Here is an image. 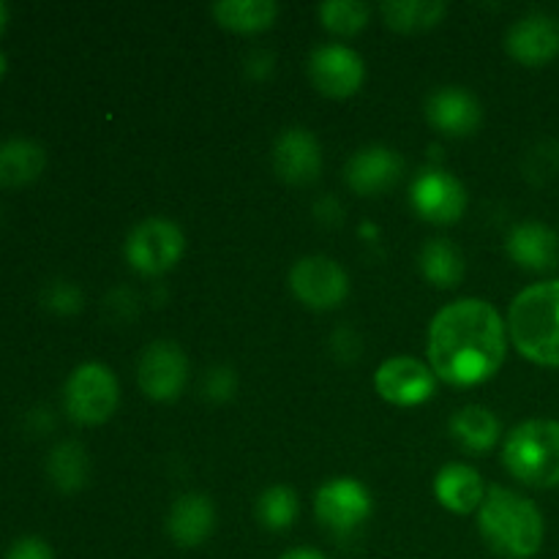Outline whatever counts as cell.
<instances>
[{
  "label": "cell",
  "mask_w": 559,
  "mask_h": 559,
  "mask_svg": "<svg viewBox=\"0 0 559 559\" xmlns=\"http://www.w3.org/2000/svg\"><path fill=\"white\" fill-rule=\"evenodd\" d=\"M508 333L524 358L559 369V282L533 284L516 295Z\"/></svg>",
  "instance_id": "3957f363"
},
{
  "label": "cell",
  "mask_w": 559,
  "mask_h": 559,
  "mask_svg": "<svg viewBox=\"0 0 559 559\" xmlns=\"http://www.w3.org/2000/svg\"><path fill=\"white\" fill-rule=\"evenodd\" d=\"M213 16L227 31L260 33L276 22L278 5L273 0H224L213 5Z\"/></svg>",
  "instance_id": "7402d4cb"
},
{
  "label": "cell",
  "mask_w": 559,
  "mask_h": 559,
  "mask_svg": "<svg viewBox=\"0 0 559 559\" xmlns=\"http://www.w3.org/2000/svg\"><path fill=\"white\" fill-rule=\"evenodd\" d=\"M371 9L358 0H331L320 5V20L336 36H355L369 25Z\"/></svg>",
  "instance_id": "4316f807"
},
{
  "label": "cell",
  "mask_w": 559,
  "mask_h": 559,
  "mask_svg": "<svg viewBox=\"0 0 559 559\" xmlns=\"http://www.w3.org/2000/svg\"><path fill=\"white\" fill-rule=\"evenodd\" d=\"M404 162L396 151L385 145H371L355 153L347 164V183L355 194L374 197L399 183Z\"/></svg>",
  "instance_id": "9a60e30c"
},
{
  "label": "cell",
  "mask_w": 559,
  "mask_h": 559,
  "mask_svg": "<svg viewBox=\"0 0 559 559\" xmlns=\"http://www.w3.org/2000/svg\"><path fill=\"white\" fill-rule=\"evenodd\" d=\"M298 513L300 500L289 486H271L257 500V519L271 533H284V530L293 527L298 522Z\"/></svg>",
  "instance_id": "484cf974"
},
{
  "label": "cell",
  "mask_w": 559,
  "mask_h": 559,
  "mask_svg": "<svg viewBox=\"0 0 559 559\" xmlns=\"http://www.w3.org/2000/svg\"><path fill=\"white\" fill-rule=\"evenodd\" d=\"M426 118L440 134L467 136L480 126L484 109H480L478 98L464 87H440L426 102Z\"/></svg>",
  "instance_id": "2e32d148"
},
{
  "label": "cell",
  "mask_w": 559,
  "mask_h": 559,
  "mask_svg": "<svg viewBox=\"0 0 559 559\" xmlns=\"http://www.w3.org/2000/svg\"><path fill=\"white\" fill-rule=\"evenodd\" d=\"M282 559H325V557L314 549H293V551H287Z\"/></svg>",
  "instance_id": "4dcf8cb0"
},
{
  "label": "cell",
  "mask_w": 559,
  "mask_h": 559,
  "mask_svg": "<svg viewBox=\"0 0 559 559\" xmlns=\"http://www.w3.org/2000/svg\"><path fill=\"white\" fill-rule=\"evenodd\" d=\"M47 475L55 489L63 491V495L80 491L87 484V475H91V462H87L85 448L76 445V442L55 445L47 459Z\"/></svg>",
  "instance_id": "d4e9b609"
},
{
  "label": "cell",
  "mask_w": 559,
  "mask_h": 559,
  "mask_svg": "<svg viewBox=\"0 0 559 559\" xmlns=\"http://www.w3.org/2000/svg\"><path fill=\"white\" fill-rule=\"evenodd\" d=\"M377 393L396 407H418L435 393V371L415 358H391L377 369Z\"/></svg>",
  "instance_id": "4fadbf2b"
},
{
  "label": "cell",
  "mask_w": 559,
  "mask_h": 559,
  "mask_svg": "<svg viewBox=\"0 0 559 559\" xmlns=\"http://www.w3.org/2000/svg\"><path fill=\"white\" fill-rule=\"evenodd\" d=\"M44 147L33 140L0 142V186H27L44 173Z\"/></svg>",
  "instance_id": "ffe728a7"
},
{
  "label": "cell",
  "mask_w": 559,
  "mask_h": 559,
  "mask_svg": "<svg viewBox=\"0 0 559 559\" xmlns=\"http://www.w3.org/2000/svg\"><path fill=\"white\" fill-rule=\"evenodd\" d=\"M273 169L293 186H309L320 178L322 147L309 129H287L273 145Z\"/></svg>",
  "instance_id": "5bb4252c"
},
{
  "label": "cell",
  "mask_w": 559,
  "mask_h": 559,
  "mask_svg": "<svg viewBox=\"0 0 559 559\" xmlns=\"http://www.w3.org/2000/svg\"><path fill=\"white\" fill-rule=\"evenodd\" d=\"M186 251V238L169 218H145L126 238V260L142 276H162L173 271Z\"/></svg>",
  "instance_id": "8992f818"
},
{
  "label": "cell",
  "mask_w": 559,
  "mask_h": 559,
  "mask_svg": "<svg viewBox=\"0 0 559 559\" xmlns=\"http://www.w3.org/2000/svg\"><path fill=\"white\" fill-rule=\"evenodd\" d=\"M508 254L516 265L527 267V271H549L559 260V238L546 224H519L508 235Z\"/></svg>",
  "instance_id": "ac0fdd59"
},
{
  "label": "cell",
  "mask_w": 559,
  "mask_h": 559,
  "mask_svg": "<svg viewBox=\"0 0 559 559\" xmlns=\"http://www.w3.org/2000/svg\"><path fill=\"white\" fill-rule=\"evenodd\" d=\"M506 49L516 63L530 66V69L551 63L559 55V20L544 11L522 16L508 31Z\"/></svg>",
  "instance_id": "7c38bea8"
},
{
  "label": "cell",
  "mask_w": 559,
  "mask_h": 559,
  "mask_svg": "<svg viewBox=\"0 0 559 559\" xmlns=\"http://www.w3.org/2000/svg\"><path fill=\"white\" fill-rule=\"evenodd\" d=\"M409 194H413V207L418 211V216L435 224L459 222L467 207V191H464L462 180L440 167L424 169L415 178Z\"/></svg>",
  "instance_id": "30bf717a"
},
{
  "label": "cell",
  "mask_w": 559,
  "mask_h": 559,
  "mask_svg": "<svg viewBox=\"0 0 559 559\" xmlns=\"http://www.w3.org/2000/svg\"><path fill=\"white\" fill-rule=\"evenodd\" d=\"M5 559H55V555L41 538H20L11 546Z\"/></svg>",
  "instance_id": "f546056e"
},
{
  "label": "cell",
  "mask_w": 559,
  "mask_h": 559,
  "mask_svg": "<svg viewBox=\"0 0 559 559\" xmlns=\"http://www.w3.org/2000/svg\"><path fill=\"white\" fill-rule=\"evenodd\" d=\"M309 76L320 93L331 98H347L360 91L366 80V66L355 49L344 44H325L309 58Z\"/></svg>",
  "instance_id": "8fae6325"
},
{
  "label": "cell",
  "mask_w": 559,
  "mask_h": 559,
  "mask_svg": "<svg viewBox=\"0 0 559 559\" xmlns=\"http://www.w3.org/2000/svg\"><path fill=\"white\" fill-rule=\"evenodd\" d=\"M136 382L153 402H175L189 382V358L175 342H153L136 366Z\"/></svg>",
  "instance_id": "9c48e42d"
},
{
  "label": "cell",
  "mask_w": 559,
  "mask_h": 559,
  "mask_svg": "<svg viewBox=\"0 0 559 559\" xmlns=\"http://www.w3.org/2000/svg\"><path fill=\"white\" fill-rule=\"evenodd\" d=\"M41 304L44 309H49L52 314L60 317H71L82 309V289L76 287L74 282H49L41 293Z\"/></svg>",
  "instance_id": "83f0119b"
},
{
  "label": "cell",
  "mask_w": 559,
  "mask_h": 559,
  "mask_svg": "<svg viewBox=\"0 0 559 559\" xmlns=\"http://www.w3.org/2000/svg\"><path fill=\"white\" fill-rule=\"evenodd\" d=\"M5 25H9V5H5L3 0H0V33L5 31Z\"/></svg>",
  "instance_id": "1f68e13d"
},
{
  "label": "cell",
  "mask_w": 559,
  "mask_h": 559,
  "mask_svg": "<svg viewBox=\"0 0 559 559\" xmlns=\"http://www.w3.org/2000/svg\"><path fill=\"white\" fill-rule=\"evenodd\" d=\"M5 71H9V58H5V52L0 49V80L5 76Z\"/></svg>",
  "instance_id": "d6a6232c"
},
{
  "label": "cell",
  "mask_w": 559,
  "mask_h": 559,
  "mask_svg": "<svg viewBox=\"0 0 559 559\" xmlns=\"http://www.w3.org/2000/svg\"><path fill=\"white\" fill-rule=\"evenodd\" d=\"M448 5L442 0H391L382 3L388 27L399 33H424L445 20Z\"/></svg>",
  "instance_id": "603a6c76"
},
{
  "label": "cell",
  "mask_w": 559,
  "mask_h": 559,
  "mask_svg": "<svg viewBox=\"0 0 559 559\" xmlns=\"http://www.w3.org/2000/svg\"><path fill=\"white\" fill-rule=\"evenodd\" d=\"M314 513L331 533H355L371 516V495L360 480L333 478L317 491Z\"/></svg>",
  "instance_id": "ba28073f"
},
{
  "label": "cell",
  "mask_w": 559,
  "mask_h": 559,
  "mask_svg": "<svg viewBox=\"0 0 559 559\" xmlns=\"http://www.w3.org/2000/svg\"><path fill=\"white\" fill-rule=\"evenodd\" d=\"M478 527L491 551L506 559H530L544 546V516L527 497L511 489L486 491L484 506L478 508Z\"/></svg>",
  "instance_id": "7a4b0ae2"
},
{
  "label": "cell",
  "mask_w": 559,
  "mask_h": 559,
  "mask_svg": "<svg viewBox=\"0 0 559 559\" xmlns=\"http://www.w3.org/2000/svg\"><path fill=\"white\" fill-rule=\"evenodd\" d=\"M508 473L527 486H559V420H527L516 426L502 448Z\"/></svg>",
  "instance_id": "277c9868"
},
{
  "label": "cell",
  "mask_w": 559,
  "mask_h": 559,
  "mask_svg": "<svg viewBox=\"0 0 559 559\" xmlns=\"http://www.w3.org/2000/svg\"><path fill=\"white\" fill-rule=\"evenodd\" d=\"M420 273L429 284L435 287H456L459 282L464 278V257L451 240L445 238H435L420 249Z\"/></svg>",
  "instance_id": "cb8c5ba5"
},
{
  "label": "cell",
  "mask_w": 559,
  "mask_h": 559,
  "mask_svg": "<svg viewBox=\"0 0 559 559\" xmlns=\"http://www.w3.org/2000/svg\"><path fill=\"white\" fill-rule=\"evenodd\" d=\"M451 431L467 451L484 453L491 451L497 440H500V420H497L491 409L469 404V407H462L453 415Z\"/></svg>",
  "instance_id": "44dd1931"
},
{
  "label": "cell",
  "mask_w": 559,
  "mask_h": 559,
  "mask_svg": "<svg viewBox=\"0 0 559 559\" xmlns=\"http://www.w3.org/2000/svg\"><path fill=\"white\" fill-rule=\"evenodd\" d=\"M435 495L442 508L464 516L484 506V478L478 475V469L467 467V464H448L435 478Z\"/></svg>",
  "instance_id": "d6986e66"
},
{
  "label": "cell",
  "mask_w": 559,
  "mask_h": 559,
  "mask_svg": "<svg viewBox=\"0 0 559 559\" xmlns=\"http://www.w3.org/2000/svg\"><path fill=\"white\" fill-rule=\"evenodd\" d=\"M235 391V374L227 366H218V369H211L205 377V393L213 402H227Z\"/></svg>",
  "instance_id": "f1b7e54d"
},
{
  "label": "cell",
  "mask_w": 559,
  "mask_h": 559,
  "mask_svg": "<svg viewBox=\"0 0 559 559\" xmlns=\"http://www.w3.org/2000/svg\"><path fill=\"white\" fill-rule=\"evenodd\" d=\"M508 353V328L500 311L478 298L448 304L431 320V371L451 385L469 388L491 380Z\"/></svg>",
  "instance_id": "6da1fadb"
},
{
  "label": "cell",
  "mask_w": 559,
  "mask_h": 559,
  "mask_svg": "<svg viewBox=\"0 0 559 559\" xmlns=\"http://www.w3.org/2000/svg\"><path fill=\"white\" fill-rule=\"evenodd\" d=\"M289 287L295 298L314 311H328L342 306L349 295V276L331 257H304L289 271Z\"/></svg>",
  "instance_id": "52a82bcc"
},
{
  "label": "cell",
  "mask_w": 559,
  "mask_h": 559,
  "mask_svg": "<svg viewBox=\"0 0 559 559\" xmlns=\"http://www.w3.org/2000/svg\"><path fill=\"white\" fill-rule=\"evenodd\" d=\"M213 530H216V508H213L211 497L189 491V495H180L169 508L167 533L183 549L202 546L211 538Z\"/></svg>",
  "instance_id": "e0dca14e"
},
{
  "label": "cell",
  "mask_w": 559,
  "mask_h": 559,
  "mask_svg": "<svg viewBox=\"0 0 559 559\" xmlns=\"http://www.w3.org/2000/svg\"><path fill=\"white\" fill-rule=\"evenodd\" d=\"M118 380L104 364H82L69 374L63 388L66 413L85 426L109 420L118 409Z\"/></svg>",
  "instance_id": "5b68a950"
}]
</instances>
